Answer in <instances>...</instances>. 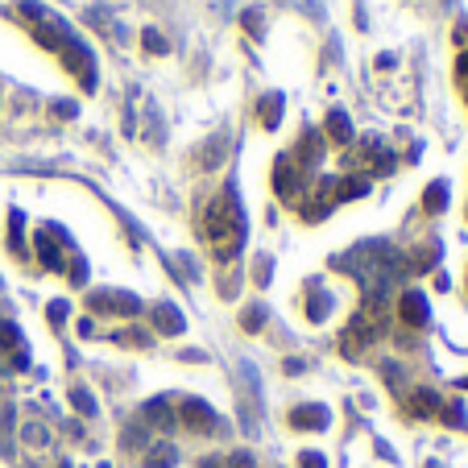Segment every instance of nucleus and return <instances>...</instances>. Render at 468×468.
I'll use <instances>...</instances> for the list:
<instances>
[{
    "label": "nucleus",
    "mask_w": 468,
    "mask_h": 468,
    "mask_svg": "<svg viewBox=\"0 0 468 468\" xmlns=\"http://www.w3.org/2000/svg\"><path fill=\"white\" fill-rule=\"evenodd\" d=\"M25 440L41 448V444H46V427H37V423H29V427H25Z\"/></svg>",
    "instance_id": "nucleus-22"
},
{
    "label": "nucleus",
    "mask_w": 468,
    "mask_h": 468,
    "mask_svg": "<svg viewBox=\"0 0 468 468\" xmlns=\"http://www.w3.org/2000/svg\"><path fill=\"white\" fill-rule=\"evenodd\" d=\"M257 282H261V286L270 282V257H257Z\"/></svg>",
    "instance_id": "nucleus-24"
},
{
    "label": "nucleus",
    "mask_w": 468,
    "mask_h": 468,
    "mask_svg": "<svg viewBox=\"0 0 468 468\" xmlns=\"http://www.w3.org/2000/svg\"><path fill=\"white\" fill-rule=\"evenodd\" d=\"M0 344H4V348H17V328H12V324L0 328Z\"/></svg>",
    "instance_id": "nucleus-23"
},
{
    "label": "nucleus",
    "mask_w": 468,
    "mask_h": 468,
    "mask_svg": "<svg viewBox=\"0 0 468 468\" xmlns=\"http://www.w3.org/2000/svg\"><path fill=\"white\" fill-rule=\"evenodd\" d=\"M278 120H282V95L274 91V95L261 100V124L265 129H278Z\"/></svg>",
    "instance_id": "nucleus-10"
},
{
    "label": "nucleus",
    "mask_w": 468,
    "mask_h": 468,
    "mask_svg": "<svg viewBox=\"0 0 468 468\" xmlns=\"http://www.w3.org/2000/svg\"><path fill=\"white\" fill-rule=\"evenodd\" d=\"M411 406H415V415H440V394H431V390H419Z\"/></svg>",
    "instance_id": "nucleus-14"
},
{
    "label": "nucleus",
    "mask_w": 468,
    "mask_h": 468,
    "mask_svg": "<svg viewBox=\"0 0 468 468\" xmlns=\"http://www.w3.org/2000/svg\"><path fill=\"white\" fill-rule=\"evenodd\" d=\"M91 307L95 311H112V315H137L141 311V299H133L124 290H95L91 294Z\"/></svg>",
    "instance_id": "nucleus-1"
},
{
    "label": "nucleus",
    "mask_w": 468,
    "mask_h": 468,
    "mask_svg": "<svg viewBox=\"0 0 468 468\" xmlns=\"http://www.w3.org/2000/svg\"><path fill=\"white\" fill-rule=\"evenodd\" d=\"M328 423H332V415H328V406H319V402L290 411V427H299V431H324Z\"/></svg>",
    "instance_id": "nucleus-3"
},
{
    "label": "nucleus",
    "mask_w": 468,
    "mask_h": 468,
    "mask_svg": "<svg viewBox=\"0 0 468 468\" xmlns=\"http://www.w3.org/2000/svg\"><path fill=\"white\" fill-rule=\"evenodd\" d=\"M299 468H328V460H324L319 452H303V456H299Z\"/></svg>",
    "instance_id": "nucleus-20"
},
{
    "label": "nucleus",
    "mask_w": 468,
    "mask_h": 468,
    "mask_svg": "<svg viewBox=\"0 0 468 468\" xmlns=\"http://www.w3.org/2000/svg\"><path fill=\"white\" fill-rule=\"evenodd\" d=\"M328 311H332V294H315V299L307 303V319H311V324H324Z\"/></svg>",
    "instance_id": "nucleus-13"
},
{
    "label": "nucleus",
    "mask_w": 468,
    "mask_h": 468,
    "mask_svg": "<svg viewBox=\"0 0 468 468\" xmlns=\"http://www.w3.org/2000/svg\"><path fill=\"white\" fill-rule=\"evenodd\" d=\"M153 319H158V328H162L166 336H178V332L187 328V319H182V315H178V307H170V303H166V307H158V311H153Z\"/></svg>",
    "instance_id": "nucleus-7"
},
{
    "label": "nucleus",
    "mask_w": 468,
    "mask_h": 468,
    "mask_svg": "<svg viewBox=\"0 0 468 468\" xmlns=\"http://www.w3.org/2000/svg\"><path fill=\"white\" fill-rule=\"evenodd\" d=\"M274 187H278V195H294V170H290V162H286V158H278Z\"/></svg>",
    "instance_id": "nucleus-11"
},
{
    "label": "nucleus",
    "mask_w": 468,
    "mask_h": 468,
    "mask_svg": "<svg viewBox=\"0 0 468 468\" xmlns=\"http://www.w3.org/2000/svg\"><path fill=\"white\" fill-rule=\"evenodd\" d=\"M62 468H66V465H62Z\"/></svg>",
    "instance_id": "nucleus-26"
},
{
    "label": "nucleus",
    "mask_w": 468,
    "mask_h": 468,
    "mask_svg": "<svg viewBox=\"0 0 468 468\" xmlns=\"http://www.w3.org/2000/svg\"><path fill=\"white\" fill-rule=\"evenodd\" d=\"M50 324H54V328L66 324V303H50Z\"/></svg>",
    "instance_id": "nucleus-21"
},
{
    "label": "nucleus",
    "mask_w": 468,
    "mask_h": 468,
    "mask_svg": "<svg viewBox=\"0 0 468 468\" xmlns=\"http://www.w3.org/2000/svg\"><path fill=\"white\" fill-rule=\"evenodd\" d=\"M174 460H178V452H174L170 444H153V448L145 452L141 465H145V468H174Z\"/></svg>",
    "instance_id": "nucleus-8"
},
{
    "label": "nucleus",
    "mask_w": 468,
    "mask_h": 468,
    "mask_svg": "<svg viewBox=\"0 0 468 468\" xmlns=\"http://www.w3.org/2000/svg\"><path fill=\"white\" fill-rule=\"evenodd\" d=\"M228 468H253V456H249V452H236V456L228 460Z\"/></svg>",
    "instance_id": "nucleus-25"
},
{
    "label": "nucleus",
    "mask_w": 468,
    "mask_h": 468,
    "mask_svg": "<svg viewBox=\"0 0 468 468\" xmlns=\"http://www.w3.org/2000/svg\"><path fill=\"white\" fill-rule=\"evenodd\" d=\"M245 29H249L253 37H261V8H249V12H245Z\"/></svg>",
    "instance_id": "nucleus-18"
},
{
    "label": "nucleus",
    "mask_w": 468,
    "mask_h": 468,
    "mask_svg": "<svg viewBox=\"0 0 468 468\" xmlns=\"http://www.w3.org/2000/svg\"><path fill=\"white\" fill-rule=\"evenodd\" d=\"M423 207L427 212H444L448 207V182H431L427 195H423Z\"/></svg>",
    "instance_id": "nucleus-12"
},
{
    "label": "nucleus",
    "mask_w": 468,
    "mask_h": 468,
    "mask_svg": "<svg viewBox=\"0 0 468 468\" xmlns=\"http://www.w3.org/2000/svg\"><path fill=\"white\" fill-rule=\"evenodd\" d=\"M37 253H41V261H46L50 270H58V253H54V245H50L46 236H37Z\"/></svg>",
    "instance_id": "nucleus-17"
},
{
    "label": "nucleus",
    "mask_w": 468,
    "mask_h": 468,
    "mask_svg": "<svg viewBox=\"0 0 468 468\" xmlns=\"http://www.w3.org/2000/svg\"><path fill=\"white\" fill-rule=\"evenodd\" d=\"M241 324H245V332H261V324H265V307H249L245 315H241Z\"/></svg>",
    "instance_id": "nucleus-16"
},
{
    "label": "nucleus",
    "mask_w": 468,
    "mask_h": 468,
    "mask_svg": "<svg viewBox=\"0 0 468 468\" xmlns=\"http://www.w3.org/2000/svg\"><path fill=\"white\" fill-rule=\"evenodd\" d=\"M398 315H402V324L423 328V324H427V299H423L419 290H406V294L398 299Z\"/></svg>",
    "instance_id": "nucleus-4"
},
{
    "label": "nucleus",
    "mask_w": 468,
    "mask_h": 468,
    "mask_svg": "<svg viewBox=\"0 0 468 468\" xmlns=\"http://www.w3.org/2000/svg\"><path fill=\"white\" fill-rule=\"evenodd\" d=\"M145 46H149L153 54H166V41H162V33H158V29H145Z\"/></svg>",
    "instance_id": "nucleus-19"
},
{
    "label": "nucleus",
    "mask_w": 468,
    "mask_h": 468,
    "mask_svg": "<svg viewBox=\"0 0 468 468\" xmlns=\"http://www.w3.org/2000/svg\"><path fill=\"white\" fill-rule=\"evenodd\" d=\"M141 419H145V423H158V427H170V423H174V411H170L166 398H153V402L141 406Z\"/></svg>",
    "instance_id": "nucleus-5"
},
{
    "label": "nucleus",
    "mask_w": 468,
    "mask_h": 468,
    "mask_svg": "<svg viewBox=\"0 0 468 468\" xmlns=\"http://www.w3.org/2000/svg\"><path fill=\"white\" fill-rule=\"evenodd\" d=\"M328 137H332L336 145H348V141H353V124H348V116H344L340 108H332V116H328Z\"/></svg>",
    "instance_id": "nucleus-6"
},
{
    "label": "nucleus",
    "mask_w": 468,
    "mask_h": 468,
    "mask_svg": "<svg viewBox=\"0 0 468 468\" xmlns=\"http://www.w3.org/2000/svg\"><path fill=\"white\" fill-rule=\"evenodd\" d=\"M182 423L191 427V431H216V411L207 406V402H199V398H187L182 402Z\"/></svg>",
    "instance_id": "nucleus-2"
},
{
    "label": "nucleus",
    "mask_w": 468,
    "mask_h": 468,
    "mask_svg": "<svg viewBox=\"0 0 468 468\" xmlns=\"http://www.w3.org/2000/svg\"><path fill=\"white\" fill-rule=\"evenodd\" d=\"M71 402L79 406V415H95V398H91V390L75 386V390H71Z\"/></svg>",
    "instance_id": "nucleus-15"
},
{
    "label": "nucleus",
    "mask_w": 468,
    "mask_h": 468,
    "mask_svg": "<svg viewBox=\"0 0 468 468\" xmlns=\"http://www.w3.org/2000/svg\"><path fill=\"white\" fill-rule=\"evenodd\" d=\"M299 153H303V162H319L324 158V137L311 129V133H303L299 137Z\"/></svg>",
    "instance_id": "nucleus-9"
}]
</instances>
